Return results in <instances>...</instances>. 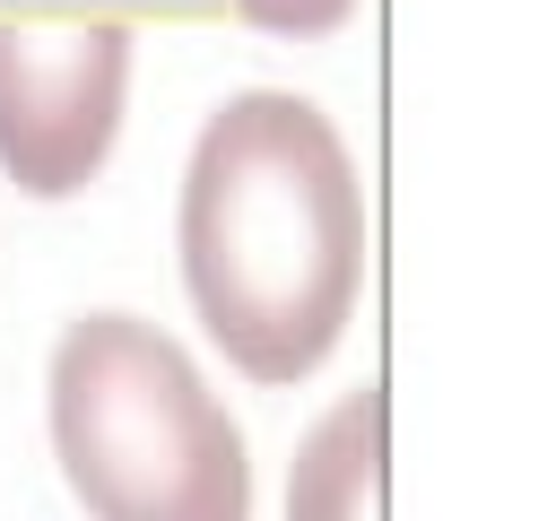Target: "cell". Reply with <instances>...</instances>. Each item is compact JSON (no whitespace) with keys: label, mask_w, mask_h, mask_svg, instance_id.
<instances>
[{"label":"cell","mask_w":556,"mask_h":521,"mask_svg":"<svg viewBox=\"0 0 556 521\" xmlns=\"http://www.w3.org/2000/svg\"><path fill=\"white\" fill-rule=\"evenodd\" d=\"M43 425L87 521H252L235 417L139 313H78L52 339Z\"/></svg>","instance_id":"2"},{"label":"cell","mask_w":556,"mask_h":521,"mask_svg":"<svg viewBox=\"0 0 556 521\" xmlns=\"http://www.w3.org/2000/svg\"><path fill=\"white\" fill-rule=\"evenodd\" d=\"M391 486V391L356 382L287 460V521H382Z\"/></svg>","instance_id":"4"},{"label":"cell","mask_w":556,"mask_h":521,"mask_svg":"<svg viewBox=\"0 0 556 521\" xmlns=\"http://www.w3.org/2000/svg\"><path fill=\"white\" fill-rule=\"evenodd\" d=\"M182 287L243 382H304L365 287V191L339 122L287 87L226 96L182 165Z\"/></svg>","instance_id":"1"},{"label":"cell","mask_w":556,"mask_h":521,"mask_svg":"<svg viewBox=\"0 0 556 521\" xmlns=\"http://www.w3.org/2000/svg\"><path fill=\"white\" fill-rule=\"evenodd\" d=\"M130 96V26L0 17V165L26 200H70L104 174Z\"/></svg>","instance_id":"3"},{"label":"cell","mask_w":556,"mask_h":521,"mask_svg":"<svg viewBox=\"0 0 556 521\" xmlns=\"http://www.w3.org/2000/svg\"><path fill=\"white\" fill-rule=\"evenodd\" d=\"M235 9H243L261 35H295V43H304V35H339V26L356 17V0H235Z\"/></svg>","instance_id":"5"}]
</instances>
